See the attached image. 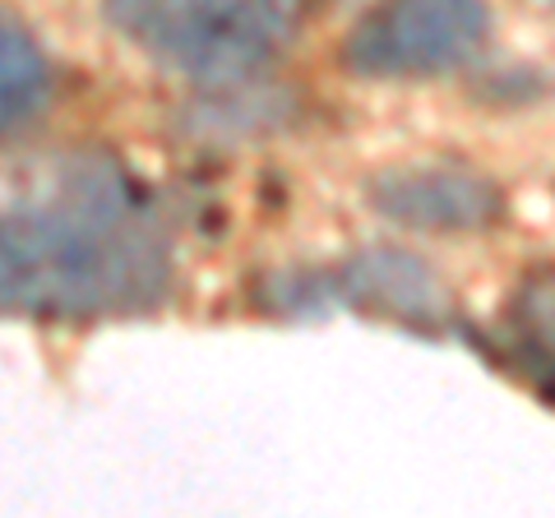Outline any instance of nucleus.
I'll list each match as a JSON object with an SVG mask.
<instances>
[{
    "mask_svg": "<svg viewBox=\"0 0 555 518\" xmlns=\"http://www.w3.org/2000/svg\"><path fill=\"white\" fill-rule=\"evenodd\" d=\"M171 259L144 195L83 158L0 213V315H130L167 297Z\"/></svg>",
    "mask_w": 555,
    "mask_h": 518,
    "instance_id": "obj_1",
    "label": "nucleus"
},
{
    "mask_svg": "<svg viewBox=\"0 0 555 518\" xmlns=\"http://www.w3.org/2000/svg\"><path fill=\"white\" fill-rule=\"evenodd\" d=\"M301 0H107V20L153 61L236 89L297 28Z\"/></svg>",
    "mask_w": 555,
    "mask_h": 518,
    "instance_id": "obj_2",
    "label": "nucleus"
},
{
    "mask_svg": "<svg viewBox=\"0 0 555 518\" xmlns=\"http://www.w3.org/2000/svg\"><path fill=\"white\" fill-rule=\"evenodd\" d=\"M486 24L481 0H385L352 28L343 61L361 79H430L473 61Z\"/></svg>",
    "mask_w": 555,
    "mask_h": 518,
    "instance_id": "obj_3",
    "label": "nucleus"
},
{
    "mask_svg": "<svg viewBox=\"0 0 555 518\" xmlns=\"http://www.w3.org/2000/svg\"><path fill=\"white\" fill-rule=\"evenodd\" d=\"M371 204L412 232H481L505 213V195L491 177L449 163L385 171L371 185Z\"/></svg>",
    "mask_w": 555,
    "mask_h": 518,
    "instance_id": "obj_4",
    "label": "nucleus"
},
{
    "mask_svg": "<svg viewBox=\"0 0 555 518\" xmlns=\"http://www.w3.org/2000/svg\"><path fill=\"white\" fill-rule=\"evenodd\" d=\"M338 292L352 306L379 310L393 320L436 324L444 315V283L408 250H366L343 269Z\"/></svg>",
    "mask_w": 555,
    "mask_h": 518,
    "instance_id": "obj_5",
    "label": "nucleus"
},
{
    "mask_svg": "<svg viewBox=\"0 0 555 518\" xmlns=\"http://www.w3.org/2000/svg\"><path fill=\"white\" fill-rule=\"evenodd\" d=\"M47 89H51V70L42 47L33 42V33L20 20L0 14V134H10L28 116H38Z\"/></svg>",
    "mask_w": 555,
    "mask_h": 518,
    "instance_id": "obj_6",
    "label": "nucleus"
},
{
    "mask_svg": "<svg viewBox=\"0 0 555 518\" xmlns=\"http://www.w3.org/2000/svg\"><path fill=\"white\" fill-rule=\"evenodd\" d=\"M542 5H555V0H542Z\"/></svg>",
    "mask_w": 555,
    "mask_h": 518,
    "instance_id": "obj_7",
    "label": "nucleus"
}]
</instances>
